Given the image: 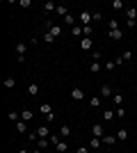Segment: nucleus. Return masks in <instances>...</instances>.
I'll use <instances>...</instances> for the list:
<instances>
[{
  "label": "nucleus",
  "instance_id": "f257e3e1",
  "mask_svg": "<svg viewBox=\"0 0 137 153\" xmlns=\"http://www.w3.org/2000/svg\"><path fill=\"white\" fill-rule=\"evenodd\" d=\"M107 37H110L112 41H121V39H124V30H121V27H112V30H107Z\"/></svg>",
  "mask_w": 137,
  "mask_h": 153
},
{
  "label": "nucleus",
  "instance_id": "f03ea898",
  "mask_svg": "<svg viewBox=\"0 0 137 153\" xmlns=\"http://www.w3.org/2000/svg\"><path fill=\"white\" fill-rule=\"evenodd\" d=\"M44 25L48 27V32H50L53 37H62V25H55V23H50V21H46Z\"/></svg>",
  "mask_w": 137,
  "mask_h": 153
},
{
  "label": "nucleus",
  "instance_id": "7ed1b4c3",
  "mask_svg": "<svg viewBox=\"0 0 137 153\" xmlns=\"http://www.w3.org/2000/svg\"><path fill=\"white\" fill-rule=\"evenodd\" d=\"M91 133L96 135V137H105V126L103 123H94V126H91Z\"/></svg>",
  "mask_w": 137,
  "mask_h": 153
},
{
  "label": "nucleus",
  "instance_id": "20e7f679",
  "mask_svg": "<svg viewBox=\"0 0 137 153\" xmlns=\"http://www.w3.org/2000/svg\"><path fill=\"white\" fill-rule=\"evenodd\" d=\"M80 23H82V27H85V25H89V23H91V12H89V9L80 12Z\"/></svg>",
  "mask_w": 137,
  "mask_h": 153
},
{
  "label": "nucleus",
  "instance_id": "39448f33",
  "mask_svg": "<svg viewBox=\"0 0 137 153\" xmlns=\"http://www.w3.org/2000/svg\"><path fill=\"white\" fill-rule=\"evenodd\" d=\"M91 46H94L91 37H82L80 39V48H82V51H91Z\"/></svg>",
  "mask_w": 137,
  "mask_h": 153
},
{
  "label": "nucleus",
  "instance_id": "423d86ee",
  "mask_svg": "<svg viewBox=\"0 0 137 153\" xmlns=\"http://www.w3.org/2000/svg\"><path fill=\"white\" fill-rule=\"evenodd\" d=\"M71 98H73V101H82V98H85V91L76 87V89H71Z\"/></svg>",
  "mask_w": 137,
  "mask_h": 153
},
{
  "label": "nucleus",
  "instance_id": "0eeeda50",
  "mask_svg": "<svg viewBox=\"0 0 137 153\" xmlns=\"http://www.w3.org/2000/svg\"><path fill=\"white\" fill-rule=\"evenodd\" d=\"M37 135H39V137H50V128H48V126L44 123V126H39V128H37Z\"/></svg>",
  "mask_w": 137,
  "mask_h": 153
},
{
  "label": "nucleus",
  "instance_id": "6e6552de",
  "mask_svg": "<svg viewBox=\"0 0 137 153\" xmlns=\"http://www.w3.org/2000/svg\"><path fill=\"white\" fill-rule=\"evenodd\" d=\"M101 96H103V98H112V96H114L110 85H103V87H101Z\"/></svg>",
  "mask_w": 137,
  "mask_h": 153
},
{
  "label": "nucleus",
  "instance_id": "1a4fd4ad",
  "mask_svg": "<svg viewBox=\"0 0 137 153\" xmlns=\"http://www.w3.org/2000/svg\"><path fill=\"white\" fill-rule=\"evenodd\" d=\"M71 34H73V37H78V39H82V37H85L82 25H73V27H71Z\"/></svg>",
  "mask_w": 137,
  "mask_h": 153
},
{
  "label": "nucleus",
  "instance_id": "9d476101",
  "mask_svg": "<svg viewBox=\"0 0 137 153\" xmlns=\"http://www.w3.org/2000/svg\"><path fill=\"white\" fill-rule=\"evenodd\" d=\"M21 119H23V121H32L34 112H32V110H23V112H21Z\"/></svg>",
  "mask_w": 137,
  "mask_h": 153
},
{
  "label": "nucleus",
  "instance_id": "9b49d317",
  "mask_svg": "<svg viewBox=\"0 0 137 153\" xmlns=\"http://www.w3.org/2000/svg\"><path fill=\"white\" fill-rule=\"evenodd\" d=\"M114 142H119L117 135H105V137H103V144H105V146H112Z\"/></svg>",
  "mask_w": 137,
  "mask_h": 153
},
{
  "label": "nucleus",
  "instance_id": "f8f14e48",
  "mask_svg": "<svg viewBox=\"0 0 137 153\" xmlns=\"http://www.w3.org/2000/svg\"><path fill=\"white\" fill-rule=\"evenodd\" d=\"M27 94H30V96H37V94H39V85H37V82H30V85H27Z\"/></svg>",
  "mask_w": 137,
  "mask_h": 153
},
{
  "label": "nucleus",
  "instance_id": "ddd939ff",
  "mask_svg": "<svg viewBox=\"0 0 137 153\" xmlns=\"http://www.w3.org/2000/svg\"><path fill=\"white\" fill-rule=\"evenodd\" d=\"M59 137H69V135H71V126H69V123H64V126L59 128Z\"/></svg>",
  "mask_w": 137,
  "mask_h": 153
},
{
  "label": "nucleus",
  "instance_id": "4468645a",
  "mask_svg": "<svg viewBox=\"0 0 137 153\" xmlns=\"http://www.w3.org/2000/svg\"><path fill=\"white\" fill-rule=\"evenodd\" d=\"M117 140L119 142H126V140H128V130H126V128H119V130H117Z\"/></svg>",
  "mask_w": 137,
  "mask_h": 153
},
{
  "label": "nucleus",
  "instance_id": "2eb2a0df",
  "mask_svg": "<svg viewBox=\"0 0 137 153\" xmlns=\"http://www.w3.org/2000/svg\"><path fill=\"white\" fill-rule=\"evenodd\" d=\"M101 144H103V140H101V137H94V140L89 142V146L94 149V151H96V153H98V149H101Z\"/></svg>",
  "mask_w": 137,
  "mask_h": 153
},
{
  "label": "nucleus",
  "instance_id": "dca6fc26",
  "mask_svg": "<svg viewBox=\"0 0 137 153\" xmlns=\"http://www.w3.org/2000/svg\"><path fill=\"white\" fill-rule=\"evenodd\" d=\"M126 16H128V21H130V23H135V19H137V9H135V7H130V9L126 12Z\"/></svg>",
  "mask_w": 137,
  "mask_h": 153
},
{
  "label": "nucleus",
  "instance_id": "f3484780",
  "mask_svg": "<svg viewBox=\"0 0 137 153\" xmlns=\"http://www.w3.org/2000/svg\"><path fill=\"white\" fill-rule=\"evenodd\" d=\"M16 130H19V133H23V135H25V133H27V121H23V119H21V121L16 123Z\"/></svg>",
  "mask_w": 137,
  "mask_h": 153
},
{
  "label": "nucleus",
  "instance_id": "a211bd4d",
  "mask_svg": "<svg viewBox=\"0 0 137 153\" xmlns=\"http://www.w3.org/2000/svg\"><path fill=\"white\" fill-rule=\"evenodd\" d=\"M112 119H117V114H114L112 110H105L103 112V121H112Z\"/></svg>",
  "mask_w": 137,
  "mask_h": 153
},
{
  "label": "nucleus",
  "instance_id": "6ab92c4d",
  "mask_svg": "<svg viewBox=\"0 0 137 153\" xmlns=\"http://www.w3.org/2000/svg\"><path fill=\"white\" fill-rule=\"evenodd\" d=\"M41 114H44V117L53 114V108H50V105H48V103H41Z\"/></svg>",
  "mask_w": 137,
  "mask_h": 153
},
{
  "label": "nucleus",
  "instance_id": "aec40b11",
  "mask_svg": "<svg viewBox=\"0 0 137 153\" xmlns=\"http://www.w3.org/2000/svg\"><path fill=\"white\" fill-rule=\"evenodd\" d=\"M27 51V44H16V53H19V57H23Z\"/></svg>",
  "mask_w": 137,
  "mask_h": 153
},
{
  "label": "nucleus",
  "instance_id": "412c9836",
  "mask_svg": "<svg viewBox=\"0 0 137 153\" xmlns=\"http://www.w3.org/2000/svg\"><path fill=\"white\" fill-rule=\"evenodd\" d=\"M7 119H9V121H14V123H19V121H21V114H19V112H9V114H7Z\"/></svg>",
  "mask_w": 137,
  "mask_h": 153
},
{
  "label": "nucleus",
  "instance_id": "4be33fe9",
  "mask_svg": "<svg viewBox=\"0 0 137 153\" xmlns=\"http://www.w3.org/2000/svg\"><path fill=\"white\" fill-rule=\"evenodd\" d=\"M44 9L46 12H57V5L55 2H44Z\"/></svg>",
  "mask_w": 137,
  "mask_h": 153
},
{
  "label": "nucleus",
  "instance_id": "5701e85b",
  "mask_svg": "<svg viewBox=\"0 0 137 153\" xmlns=\"http://www.w3.org/2000/svg\"><path fill=\"white\" fill-rule=\"evenodd\" d=\"M112 101H114V105H117V108H121V103H124V96H121V94H114V96H112Z\"/></svg>",
  "mask_w": 137,
  "mask_h": 153
},
{
  "label": "nucleus",
  "instance_id": "b1692460",
  "mask_svg": "<svg viewBox=\"0 0 137 153\" xmlns=\"http://www.w3.org/2000/svg\"><path fill=\"white\" fill-rule=\"evenodd\" d=\"M37 146H39L41 151H44V149L48 146V140H46V137H39V140H37Z\"/></svg>",
  "mask_w": 137,
  "mask_h": 153
},
{
  "label": "nucleus",
  "instance_id": "393cba45",
  "mask_svg": "<svg viewBox=\"0 0 137 153\" xmlns=\"http://www.w3.org/2000/svg\"><path fill=\"white\" fill-rule=\"evenodd\" d=\"M64 23H66V25H76V16H73V14L64 16Z\"/></svg>",
  "mask_w": 137,
  "mask_h": 153
},
{
  "label": "nucleus",
  "instance_id": "a878e982",
  "mask_svg": "<svg viewBox=\"0 0 137 153\" xmlns=\"http://www.w3.org/2000/svg\"><path fill=\"white\" fill-rule=\"evenodd\" d=\"M5 87H7V89H14V87H16V80H14V78H7V80H5Z\"/></svg>",
  "mask_w": 137,
  "mask_h": 153
},
{
  "label": "nucleus",
  "instance_id": "bb28decb",
  "mask_svg": "<svg viewBox=\"0 0 137 153\" xmlns=\"http://www.w3.org/2000/svg\"><path fill=\"white\" fill-rule=\"evenodd\" d=\"M57 14H59V16H69L71 12H69V7H62V5H59L57 7Z\"/></svg>",
  "mask_w": 137,
  "mask_h": 153
},
{
  "label": "nucleus",
  "instance_id": "cd10ccee",
  "mask_svg": "<svg viewBox=\"0 0 137 153\" xmlns=\"http://www.w3.org/2000/svg\"><path fill=\"white\" fill-rule=\"evenodd\" d=\"M55 146H57V151H59V153H66V149H69V146H66V142H57Z\"/></svg>",
  "mask_w": 137,
  "mask_h": 153
},
{
  "label": "nucleus",
  "instance_id": "c85d7f7f",
  "mask_svg": "<svg viewBox=\"0 0 137 153\" xmlns=\"http://www.w3.org/2000/svg\"><path fill=\"white\" fill-rule=\"evenodd\" d=\"M101 69H103V66H101V64H98V62H94V64H91V66H89V71H91V73H98V71H101Z\"/></svg>",
  "mask_w": 137,
  "mask_h": 153
},
{
  "label": "nucleus",
  "instance_id": "c756f323",
  "mask_svg": "<svg viewBox=\"0 0 137 153\" xmlns=\"http://www.w3.org/2000/svg\"><path fill=\"white\" fill-rule=\"evenodd\" d=\"M121 59H124V62H130L133 59V51H126L124 55H121Z\"/></svg>",
  "mask_w": 137,
  "mask_h": 153
},
{
  "label": "nucleus",
  "instance_id": "7c9ffc66",
  "mask_svg": "<svg viewBox=\"0 0 137 153\" xmlns=\"http://www.w3.org/2000/svg\"><path fill=\"white\" fill-rule=\"evenodd\" d=\"M89 105H91V108H101V98H96V96H94V98L89 101Z\"/></svg>",
  "mask_w": 137,
  "mask_h": 153
},
{
  "label": "nucleus",
  "instance_id": "2f4dec72",
  "mask_svg": "<svg viewBox=\"0 0 137 153\" xmlns=\"http://www.w3.org/2000/svg\"><path fill=\"white\" fill-rule=\"evenodd\" d=\"M44 41H46V44H53V41H55V37H53L50 32H46V34H44Z\"/></svg>",
  "mask_w": 137,
  "mask_h": 153
},
{
  "label": "nucleus",
  "instance_id": "473e14b6",
  "mask_svg": "<svg viewBox=\"0 0 137 153\" xmlns=\"http://www.w3.org/2000/svg\"><path fill=\"white\" fill-rule=\"evenodd\" d=\"M101 19H103V14H101V12H91V21H96V23H98Z\"/></svg>",
  "mask_w": 137,
  "mask_h": 153
},
{
  "label": "nucleus",
  "instance_id": "72a5a7b5",
  "mask_svg": "<svg viewBox=\"0 0 137 153\" xmlns=\"http://www.w3.org/2000/svg\"><path fill=\"white\" fill-rule=\"evenodd\" d=\"M114 114H117V119H121V117H126V108H117V112H114Z\"/></svg>",
  "mask_w": 137,
  "mask_h": 153
},
{
  "label": "nucleus",
  "instance_id": "f704fd0d",
  "mask_svg": "<svg viewBox=\"0 0 137 153\" xmlns=\"http://www.w3.org/2000/svg\"><path fill=\"white\" fill-rule=\"evenodd\" d=\"M82 32H85V37H91V32H94V27H91V25H85V27H82Z\"/></svg>",
  "mask_w": 137,
  "mask_h": 153
},
{
  "label": "nucleus",
  "instance_id": "c9c22d12",
  "mask_svg": "<svg viewBox=\"0 0 137 153\" xmlns=\"http://www.w3.org/2000/svg\"><path fill=\"white\" fill-rule=\"evenodd\" d=\"M112 7H114V9H121V7H124V0H114V2H112Z\"/></svg>",
  "mask_w": 137,
  "mask_h": 153
},
{
  "label": "nucleus",
  "instance_id": "e433bc0d",
  "mask_svg": "<svg viewBox=\"0 0 137 153\" xmlns=\"http://www.w3.org/2000/svg\"><path fill=\"white\" fill-rule=\"evenodd\" d=\"M91 57H94V62H98V59L103 57V55H101V51H94V53H91Z\"/></svg>",
  "mask_w": 137,
  "mask_h": 153
},
{
  "label": "nucleus",
  "instance_id": "4c0bfd02",
  "mask_svg": "<svg viewBox=\"0 0 137 153\" xmlns=\"http://www.w3.org/2000/svg\"><path fill=\"white\" fill-rule=\"evenodd\" d=\"M114 66H117L114 62H105V69H107V71H114Z\"/></svg>",
  "mask_w": 137,
  "mask_h": 153
},
{
  "label": "nucleus",
  "instance_id": "58836bf2",
  "mask_svg": "<svg viewBox=\"0 0 137 153\" xmlns=\"http://www.w3.org/2000/svg\"><path fill=\"white\" fill-rule=\"evenodd\" d=\"M78 153H89V151H87V146H80V149H78Z\"/></svg>",
  "mask_w": 137,
  "mask_h": 153
},
{
  "label": "nucleus",
  "instance_id": "ea45409f",
  "mask_svg": "<svg viewBox=\"0 0 137 153\" xmlns=\"http://www.w3.org/2000/svg\"><path fill=\"white\" fill-rule=\"evenodd\" d=\"M19 153H27V151H25V149H21V151H19Z\"/></svg>",
  "mask_w": 137,
  "mask_h": 153
},
{
  "label": "nucleus",
  "instance_id": "a19ab883",
  "mask_svg": "<svg viewBox=\"0 0 137 153\" xmlns=\"http://www.w3.org/2000/svg\"><path fill=\"white\" fill-rule=\"evenodd\" d=\"M32 153H41V149H37V151H32Z\"/></svg>",
  "mask_w": 137,
  "mask_h": 153
}]
</instances>
